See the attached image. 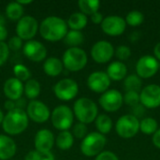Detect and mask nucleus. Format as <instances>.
Segmentation results:
<instances>
[{"label":"nucleus","instance_id":"f257e3e1","mask_svg":"<svg viewBox=\"0 0 160 160\" xmlns=\"http://www.w3.org/2000/svg\"><path fill=\"white\" fill-rule=\"evenodd\" d=\"M39 33L48 41L55 42L64 39L68 33L67 22L57 16H49L41 22Z\"/></svg>","mask_w":160,"mask_h":160},{"label":"nucleus","instance_id":"f03ea898","mask_svg":"<svg viewBox=\"0 0 160 160\" xmlns=\"http://www.w3.org/2000/svg\"><path fill=\"white\" fill-rule=\"evenodd\" d=\"M29 118L26 112L16 108L13 111L8 112V113L4 116L2 127L7 134L15 136L22 133L27 128Z\"/></svg>","mask_w":160,"mask_h":160},{"label":"nucleus","instance_id":"7ed1b4c3","mask_svg":"<svg viewBox=\"0 0 160 160\" xmlns=\"http://www.w3.org/2000/svg\"><path fill=\"white\" fill-rule=\"evenodd\" d=\"M73 113L80 123L87 125L97 119L98 109L92 99L88 98H81L74 103Z\"/></svg>","mask_w":160,"mask_h":160},{"label":"nucleus","instance_id":"20e7f679","mask_svg":"<svg viewBox=\"0 0 160 160\" xmlns=\"http://www.w3.org/2000/svg\"><path fill=\"white\" fill-rule=\"evenodd\" d=\"M87 61L88 58L85 51L80 47L68 48L64 52L62 58L64 68L72 72L82 70L86 66Z\"/></svg>","mask_w":160,"mask_h":160},{"label":"nucleus","instance_id":"39448f33","mask_svg":"<svg viewBox=\"0 0 160 160\" xmlns=\"http://www.w3.org/2000/svg\"><path fill=\"white\" fill-rule=\"evenodd\" d=\"M106 142L107 139L104 135L99 132H91L82 140L81 143V151L85 157H97L103 152Z\"/></svg>","mask_w":160,"mask_h":160},{"label":"nucleus","instance_id":"423d86ee","mask_svg":"<svg viewBox=\"0 0 160 160\" xmlns=\"http://www.w3.org/2000/svg\"><path fill=\"white\" fill-rule=\"evenodd\" d=\"M51 121L56 129L66 131L68 130L73 125L74 113L69 107L60 105L52 111L51 114Z\"/></svg>","mask_w":160,"mask_h":160},{"label":"nucleus","instance_id":"0eeeda50","mask_svg":"<svg viewBox=\"0 0 160 160\" xmlns=\"http://www.w3.org/2000/svg\"><path fill=\"white\" fill-rule=\"evenodd\" d=\"M115 130L119 137L131 139L135 137L140 130V121L132 114H125L117 120Z\"/></svg>","mask_w":160,"mask_h":160},{"label":"nucleus","instance_id":"6e6552de","mask_svg":"<svg viewBox=\"0 0 160 160\" xmlns=\"http://www.w3.org/2000/svg\"><path fill=\"white\" fill-rule=\"evenodd\" d=\"M55 97L63 101H69L73 99L79 92L78 83L69 78L59 81L53 87Z\"/></svg>","mask_w":160,"mask_h":160},{"label":"nucleus","instance_id":"1a4fd4ad","mask_svg":"<svg viewBox=\"0 0 160 160\" xmlns=\"http://www.w3.org/2000/svg\"><path fill=\"white\" fill-rule=\"evenodd\" d=\"M38 29V21L30 16H22L17 22L16 33L22 40H31L37 34Z\"/></svg>","mask_w":160,"mask_h":160},{"label":"nucleus","instance_id":"9d476101","mask_svg":"<svg viewBox=\"0 0 160 160\" xmlns=\"http://www.w3.org/2000/svg\"><path fill=\"white\" fill-rule=\"evenodd\" d=\"M159 69V63L155 56L144 55L141 57L136 64V72L141 79H149L154 77Z\"/></svg>","mask_w":160,"mask_h":160},{"label":"nucleus","instance_id":"9b49d317","mask_svg":"<svg viewBox=\"0 0 160 160\" xmlns=\"http://www.w3.org/2000/svg\"><path fill=\"white\" fill-rule=\"evenodd\" d=\"M123 102V95L115 89L107 90L98 99V103L101 108L108 112H114L118 111L122 107Z\"/></svg>","mask_w":160,"mask_h":160},{"label":"nucleus","instance_id":"f8f14e48","mask_svg":"<svg viewBox=\"0 0 160 160\" xmlns=\"http://www.w3.org/2000/svg\"><path fill=\"white\" fill-rule=\"evenodd\" d=\"M28 118L36 123H45L51 117V112L48 106L39 100H31L26 106Z\"/></svg>","mask_w":160,"mask_h":160},{"label":"nucleus","instance_id":"ddd939ff","mask_svg":"<svg viewBox=\"0 0 160 160\" xmlns=\"http://www.w3.org/2000/svg\"><path fill=\"white\" fill-rule=\"evenodd\" d=\"M114 54V48L111 42L100 40L96 42L91 49V56L93 60L98 64L109 62Z\"/></svg>","mask_w":160,"mask_h":160},{"label":"nucleus","instance_id":"4468645a","mask_svg":"<svg viewBox=\"0 0 160 160\" xmlns=\"http://www.w3.org/2000/svg\"><path fill=\"white\" fill-rule=\"evenodd\" d=\"M127 27V22L124 18L117 15H110L104 18L101 22L102 31L112 37L122 35Z\"/></svg>","mask_w":160,"mask_h":160},{"label":"nucleus","instance_id":"2eb2a0df","mask_svg":"<svg viewBox=\"0 0 160 160\" xmlns=\"http://www.w3.org/2000/svg\"><path fill=\"white\" fill-rule=\"evenodd\" d=\"M141 104L147 109H156L160 106V86L149 84L142 89L140 94Z\"/></svg>","mask_w":160,"mask_h":160},{"label":"nucleus","instance_id":"dca6fc26","mask_svg":"<svg viewBox=\"0 0 160 160\" xmlns=\"http://www.w3.org/2000/svg\"><path fill=\"white\" fill-rule=\"evenodd\" d=\"M87 85L91 91L98 94H103L111 85V80L106 72L95 71L87 78Z\"/></svg>","mask_w":160,"mask_h":160},{"label":"nucleus","instance_id":"f3484780","mask_svg":"<svg viewBox=\"0 0 160 160\" xmlns=\"http://www.w3.org/2000/svg\"><path fill=\"white\" fill-rule=\"evenodd\" d=\"M24 55L33 62H41L47 56V49L38 40H28L22 47Z\"/></svg>","mask_w":160,"mask_h":160},{"label":"nucleus","instance_id":"a211bd4d","mask_svg":"<svg viewBox=\"0 0 160 160\" xmlns=\"http://www.w3.org/2000/svg\"><path fill=\"white\" fill-rule=\"evenodd\" d=\"M35 149L40 154L51 152L54 144L53 133L49 129H40L35 136Z\"/></svg>","mask_w":160,"mask_h":160},{"label":"nucleus","instance_id":"6ab92c4d","mask_svg":"<svg viewBox=\"0 0 160 160\" xmlns=\"http://www.w3.org/2000/svg\"><path fill=\"white\" fill-rule=\"evenodd\" d=\"M3 91L8 99L16 101L20 99L23 94V84L15 77L9 78L5 82Z\"/></svg>","mask_w":160,"mask_h":160},{"label":"nucleus","instance_id":"aec40b11","mask_svg":"<svg viewBox=\"0 0 160 160\" xmlns=\"http://www.w3.org/2000/svg\"><path fill=\"white\" fill-rule=\"evenodd\" d=\"M15 142L7 135H0V160L10 159L16 154Z\"/></svg>","mask_w":160,"mask_h":160},{"label":"nucleus","instance_id":"412c9836","mask_svg":"<svg viewBox=\"0 0 160 160\" xmlns=\"http://www.w3.org/2000/svg\"><path fill=\"white\" fill-rule=\"evenodd\" d=\"M107 75L110 80L112 81H122L127 77L128 68L127 66L121 61H114L109 65L107 68Z\"/></svg>","mask_w":160,"mask_h":160},{"label":"nucleus","instance_id":"4be33fe9","mask_svg":"<svg viewBox=\"0 0 160 160\" xmlns=\"http://www.w3.org/2000/svg\"><path fill=\"white\" fill-rule=\"evenodd\" d=\"M64 65L62 61L57 57H50L45 60L43 64L44 72L50 77H56L62 73Z\"/></svg>","mask_w":160,"mask_h":160},{"label":"nucleus","instance_id":"5701e85b","mask_svg":"<svg viewBox=\"0 0 160 160\" xmlns=\"http://www.w3.org/2000/svg\"><path fill=\"white\" fill-rule=\"evenodd\" d=\"M87 22H88V19L86 15H84L82 12H75L69 16L67 24L71 30L80 31L86 26Z\"/></svg>","mask_w":160,"mask_h":160},{"label":"nucleus","instance_id":"b1692460","mask_svg":"<svg viewBox=\"0 0 160 160\" xmlns=\"http://www.w3.org/2000/svg\"><path fill=\"white\" fill-rule=\"evenodd\" d=\"M55 143L59 149L64 150V151L68 150L72 147V145L74 143V137H73L72 133L69 132L68 130L61 131L58 134V136L56 137Z\"/></svg>","mask_w":160,"mask_h":160},{"label":"nucleus","instance_id":"393cba45","mask_svg":"<svg viewBox=\"0 0 160 160\" xmlns=\"http://www.w3.org/2000/svg\"><path fill=\"white\" fill-rule=\"evenodd\" d=\"M95 122H96L97 129L102 135L108 134L112 128V118L107 114H99V115H98Z\"/></svg>","mask_w":160,"mask_h":160},{"label":"nucleus","instance_id":"a878e982","mask_svg":"<svg viewBox=\"0 0 160 160\" xmlns=\"http://www.w3.org/2000/svg\"><path fill=\"white\" fill-rule=\"evenodd\" d=\"M84 41V36L81 31L69 30L64 38V42L69 46V48L79 47Z\"/></svg>","mask_w":160,"mask_h":160},{"label":"nucleus","instance_id":"bb28decb","mask_svg":"<svg viewBox=\"0 0 160 160\" xmlns=\"http://www.w3.org/2000/svg\"><path fill=\"white\" fill-rule=\"evenodd\" d=\"M23 93L25 94L26 98L31 100H35L40 94V84L35 79H30L25 82L23 86Z\"/></svg>","mask_w":160,"mask_h":160},{"label":"nucleus","instance_id":"cd10ccee","mask_svg":"<svg viewBox=\"0 0 160 160\" xmlns=\"http://www.w3.org/2000/svg\"><path fill=\"white\" fill-rule=\"evenodd\" d=\"M81 12L84 15H93L98 11L100 7V2L98 0H80L78 2Z\"/></svg>","mask_w":160,"mask_h":160},{"label":"nucleus","instance_id":"c85d7f7f","mask_svg":"<svg viewBox=\"0 0 160 160\" xmlns=\"http://www.w3.org/2000/svg\"><path fill=\"white\" fill-rule=\"evenodd\" d=\"M23 14V7L20 5L17 1L10 2L6 7V15L8 19L12 21H19Z\"/></svg>","mask_w":160,"mask_h":160},{"label":"nucleus","instance_id":"c756f323","mask_svg":"<svg viewBox=\"0 0 160 160\" xmlns=\"http://www.w3.org/2000/svg\"><path fill=\"white\" fill-rule=\"evenodd\" d=\"M158 129V124L156 119L146 117L140 122V130L146 135H154Z\"/></svg>","mask_w":160,"mask_h":160},{"label":"nucleus","instance_id":"7c9ffc66","mask_svg":"<svg viewBox=\"0 0 160 160\" xmlns=\"http://www.w3.org/2000/svg\"><path fill=\"white\" fill-rule=\"evenodd\" d=\"M142 81L137 74H131L125 78L124 86L127 91H135L139 92L142 91Z\"/></svg>","mask_w":160,"mask_h":160},{"label":"nucleus","instance_id":"2f4dec72","mask_svg":"<svg viewBox=\"0 0 160 160\" xmlns=\"http://www.w3.org/2000/svg\"><path fill=\"white\" fill-rule=\"evenodd\" d=\"M125 21H126L127 24L133 26V27H136V26L141 25L143 22L144 15L139 10H132V11L128 13Z\"/></svg>","mask_w":160,"mask_h":160},{"label":"nucleus","instance_id":"473e14b6","mask_svg":"<svg viewBox=\"0 0 160 160\" xmlns=\"http://www.w3.org/2000/svg\"><path fill=\"white\" fill-rule=\"evenodd\" d=\"M13 73L15 75V78L19 80L20 82H27L30 80L31 72L29 69L22 64H17L13 68Z\"/></svg>","mask_w":160,"mask_h":160},{"label":"nucleus","instance_id":"72a5a7b5","mask_svg":"<svg viewBox=\"0 0 160 160\" xmlns=\"http://www.w3.org/2000/svg\"><path fill=\"white\" fill-rule=\"evenodd\" d=\"M123 99L124 102L130 107H135L141 103L140 94L139 92H135V91H127L125 96L123 97Z\"/></svg>","mask_w":160,"mask_h":160},{"label":"nucleus","instance_id":"f704fd0d","mask_svg":"<svg viewBox=\"0 0 160 160\" xmlns=\"http://www.w3.org/2000/svg\"><path fill=\"white\" fill-rule=\"evenodd\" d=\"M88 134V129L85 124L82 123H78L73 127L72 129V135L73 137L77 139H84Z\"/></svg>","mask_w":160,"mask_h":160},{"label":"nucleus","instance_id":"c9c22d12","mask_svg":"<svg viewBox=\"0 0 160 160\" xmlns=\"http://www.w3.org/2000/svg\"><path fill=\"white\" fill-rule=\"evenodd\" d=\"M114 53L116 57L122 62V61L128 60L131 56V50L128 46L120 45L116 48V51H114Z\"/></svg>","mask_w":160,"mask_h":160},{"label":"nucleus","instance_id":"e433bc0d","mask_svg":"<svg viewBox=\"0 0 160 160\" xmlns=\"http://www.w3.org/2000/svg\"><path fill=\"white\" fill-rule=\"evenodd\" d=\"M9 55V49L8 47V44L6 42L0 41V67L3 66Z\"/></svg>","mask_w":160,"mask_h":160},{"label":"nucleus","instance_id":"4c0bfd02","mask_svg":"<svg viewBox=\"0 0 160 160\" xmlns=\"http://www.w3.org/2000/svg\"><path fill=\"white\" fill-rule=\"evenodd\" d=\"M22 40L17 36L10 38L8 42V49L12 50V51H18L19 49L22 48Z\"/></svg>","mask_w":160,"mask_h":160},{"label":"nucleus","instance_id":"58836bf2","mask_svg":"<svg viewBox=\"0 0 160 160\" xmlns=\"http://www.w3.org/2000/svg\"><path fill=\"white\" fill-rule=\"evenodd\" d=\"M95 160H119L117 156L110 151H103L98 156H97Z\"/></svg>","mask_w":160,"mask_h":160},{"label":"nucleus","instance_id":"ea45409f","mask_svg":"<svg viewBox=\"0 0 160 160\" xmlns=\"http://www.w3.org/2000/svg\"><path fill=\"white\" fill-rule=\"evenodd\" d=\"M103 20H104V18H103L102 13H100L98 11L96 12V13H94L93 15H91V21L95 24H101V22H103Z\"/></svg>","mask_w":160,"mask_h":160},{"label":"nucleus","instance_id":"a19ab883","mask_svg":"<svg viewBox=\"0 0 160 160\" xmlns=\"http://www.w3.org/2000/svg\"><path fill=\"white\" fill-rule=\"evenodd\" d=\"M24 160H40V153L37 152L36 150L29 151L26 154Z\"/></svg>","mask_w":160,"mask_h":160},{"label":"nucleus","instance_id":"79ce46f5","mask_svg":"<svg viewBox=\"0 0 160 160\" xmlns=\"http://www.w3.org/2000/svg\"><path fill=\"white\" fill-rule=\"evenodd\" d=\"M143 108L144 107L142 104H139V105L133 107V113H132V115H134L137 118H138V116H142L143 114V112H144V109Z\"/></svg>","mask_w":160,"mask_h":160},{"label":"nucleus","instance_id":"37998d69","mask_svg":"<svg viewBox=\"0 0 160 160\" xmlns=\"http://www.w3.org/2000/svg\"><path fill=\"white\" fill-rule=\"evenodd\" d=\"M152 141H153L154 145H155L157 148L160 149V128L159 129H158V130H157V132L153 135V139H152Z\"/></svg>","mask_w":160,"mask_h":160},{"label":"nucleus","instance_id":"c03bdc74","mask_svg":"<svg viewBox=\"0 0 160 160\" xmlns=\"http://www.w3.org/2000/svg\"><path fill=\"white\" fill-rule=\"evenodd\" d=\"M4 107H5V109H6L8 112H10V111H13V110L16 109V103H15V101H13V100L8 99V100L5 102Z\"/></svg>","mask_w":160,"mask_h":160},{"label":"nucleus","instance_id":"a18cd8bd","mask_svg":"<svg viewBox=\"0 0 160 160\" xmlns=\"http://www.w3.org/2000/svg\"><path fill=\"white\" fill-rule=\"evenodd\" d=\"M8 37V30L5 25H0V41L4 42V40Z\"/></svg>","mask_w":160,"mask_h":160},{"label":"nucleus","instance_id":"49530a36","mask_svg":"<svg viewBox=\"0 0 160 160\" xmlns=\"http://www.w3.org/2000/svg\"><path fill=\"white\" fill-rule=\"evenodd\" d=\"M40 160H54V157L51 152L40 154Z\"/></svg>","mask_w":160,"mask_h":160},{"label":"nucleus","instance_id":"de8ad7c7","mask_svg":"<svg viewBox=\"0 0 160 160\" xmlns=\"http://www.w3.org/2000/svg\"><path fill=\"white\" fill-rule=\"evenodd\" d=\"M154 53H155V57L157 58L158 61H160V42H158L155 48H154Z\"/></svg>","mask_w":160,"mask_h":160},{"label":"nucleus","instance_id":"09e8293b","mask_svg":"<svg viewBox=\"0 0 160 160\" xmlns=\"http://www.w3.org/2000/svg\"><path fill=\"white\" fill-rule=\"evenodd\" d=\"M20 5H22L23 7V5H28V4H31L32 3V0H27V1H23V0H19L17 1Z\"/></svg>","mask_w":160,"mask_h":160},{"label":"nucleus","instance_id":"8fccbe9b","mask_svg":"<svg viewBox=\"0 0 160 160\" xmlns=\"http://www.w3.org/2000/svg\"><path fill=\"white\" fill-rule=\"evenodd\" d=\"M0 25H5V18L0 14Z\"/></svg>","mask_w":160,"mask_h":160},{"label":"nucleus","instance_id":"3c124183","mask_svg":"<svg viewBox=\"0 0 160 160\" xmlns=\"http://www.w3.org/2000/svg\"><path fill=\"white\" fill-rule=\"evenodd\" d=\"M4 114H3V112L0 110V124H2V122H3V120H4Z\"/></svg>","mask_w":160,"mask_h":160}]
</instances>
